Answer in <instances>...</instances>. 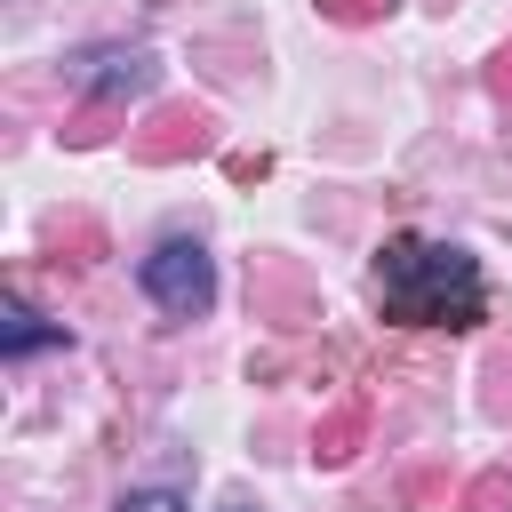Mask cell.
Instances as JSON below:
<instances>
[{"instance_id": "cell-1", "label": "cell", "mask_w": 512, "mask_h": 512, "mask_svg": "<svg viewBox=\"0 0 512 512\" xmlns=\"http://www.w3.org/2000/svg\"><path fill=\"white\" fill-rule=\"evenodd\" d=\"M376 304L408 328H472L480 320V264L464 248H432L416 232L384 240L376 256Z\"/></svg>"}, {"instance_id": "cell-2", "label": "cell", "mask_w": 512, "mask_h": 512, "mask_svg": "<svg viewBox=\"0 0 512 512\" xmlns=\"http://www.w3.org/2000/svg\"><path fill=\"white\" fill-rule=\"evenodd\" d=\"M136 280H144V296H152L160 312H176V320H192V312L216 304V264H208L200 240H160V248L136 264Z\"/></svg>"}, {"instance_id": "cell-3", "label": "cell", "mask_w": 512, "mask_h": 512, "mask_svg": "<svg viewBox=\"0 0 512 512\" xmlns=\"http://www.w3.org/2000/svg\"><path fill=\"white\" fill-rule=\"evenodd\" d=\"M72 80L88 96H136V88H152V56L144 48H104V56H80Z\"/></svg>"}, {"instance_id": "cell-4", "label": "cell", "mask_w": 512, "mask_h": 512, "mask_svg": "<svg viewBox=\"0 0 512 512\" xmlns=\"http://www.w3.org/2000/svg\"><path fill=\"white\" fill-rule=\"evenodd\" d=\"M0 320H8V328H0V344H8V360H24V352H40V344H64V328H56V320H40L32 304H8Z\"/></svg>"}, {"instance_id": "cell-5", "label": "cell", "mask_w": 512, "mask_h": 512, "mask_svg": "<svg viewBox=\"0 0 512 512\" xmlns=\"http://www.w3.org/2000/svg\"><path fill=\"white\" fill-rule=\"evenodd\" d=\"M120 512H184V496H176V488H128Z\"/></svg>"}, {"instance_id": "cell-6", "label": "cell", "mask_w": 512, "mask_h": 512, "mask_svg": "<svg viewBox=\"0 0 512 512\" xmlns=\"http://www.w3.org/2000/svg\"><path fill=\"white\" fill-rule=\"evenodd\" d=\"M232 512H248V504H232Z\"/></svg>"}]
</instances>
